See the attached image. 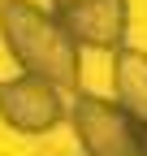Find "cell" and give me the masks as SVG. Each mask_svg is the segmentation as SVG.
<instances>
[{
	"instance_id": "obj_2",
	"label": "cell",
	"mask_w": 147,
	"mask_h": 156,
	"mask_svg": "<svg viewBox=\"0 0 147 156\" xmlns=\"http://www.w3.org/2000/svg\"><path fill=\"white\" fill-rule=\"evenodd\" d=\"M69 126L82 156H147V126L134 122L117 100L78 91L69 104Z\"/></svg>"
},
{
	"instance_id": "obj_5",
	"label": "cell",
	"mask_w": 147,
	"mask_h": 156,
	"mask_svg": "<svg viewBox=\"0 0 147 156\" xmlns=\"http://www.w3.org/2000/svg\"><path fill=\"white\" fill-rule=\"evenodd\" d=\"M113 100L147 126V52L125 44L121 52H113Z\"/></svg>"
},
{
	"instance_id": "obj_1",
	"label": "cell",
	"mask_w": 147,
	"mask_h": 156,
	"mask_svg": "<svg viewBox=\"0 0 147 156\" xmlns=\"http://www.w3.org/2000/svg\"><path fill=\"white\" fill-rule=\"evenodd\" d=\"M0 48L22 74L78 95L82 48L52 9L35 0H0Z\"/></svg>"
},
{
	"instance_id": "obj_3",
	"label": "cell",
	"mask_w": 147,
	"mask_h": 156,
	"mask_svg": "<svg viewBox=\"0 0 147 156\" xmlns=\"http://www.w3.org/2000/svg\"><path fill=\"white\" fill-rule=\"evenodd\" d=\"M61 122H69V104L61 87L30 74L0 83V126H9L13 134H52Z\"/></svg>"
},
{
	"instance_id": "obj_4",
	"label": "cell",
	"mask_w": 147,
	"mask_h": 156,
	"mask_svg": "<svg viewBox=\"0 0 147 156\" xmlns=\"http://www.w3.org/2000/svg\"><path fill=\"white\" fill-rule=\"evenodd\" d=\"M52 13L65 22V30L78 39V48L121 52L130 30V0H48Z\"/></svg>"
}]
</instances>
